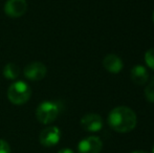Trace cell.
I'll use <instances>...</instances> for the list:
<instances>
[{
	"label": "cell",
	"instance_id": "4",
	"mask_svg": "<svg viewBox=\"0 0 154 153\" xmlns=\"http://www.w3.org/2000/svg\"><path fill=\"white\" fill-rule=\"evenodd\" d=\"M60 139H61V131L56 126L46 127L45 129H43L40 133V137H39L41 145L45 146V147L56 146L59 143Z\"/></svg>",
	"mask_w": 154,
	"mask_h": 153
},
{
	"label": "cell",
	"instance_id": "5",
	"mask_svg": "<svg viewBox=\"0 0 154 153\" xmlns=\"http://www.w3.org/2000/svg\"><path fill=\"white\" fill-rule=\"evenodd\" d=\"M103 148V143L101 139L94 135L87 136L80 141L78 145V152L79 153H100Z\"/></svg>",
	"mask_w": 154,
	"mask_h": 153
},
{
	"label": "cell",
	"instance_id": "6",
	"mask_svg": "<svg viewBox=\"0 0 154 153\" xmlns=\"http://www.w3.org/2000/svg\"><path fill=\"white\" fill-rule=\"evenodd\" d=\"M46 66L41 62H32L24 68V77L31 81H40L46 76Z\"/></svg>",
	"mask_w": 154,
	"mask_h": 153
},
{
	"label": "cell",
	"instance_id": "18",
	"mask_svg": "<svg viewBox=\"0 0 154 153\" xmlns=\"http://www.w3.org/2000/svg\"><path fill=\"white\" fill-rule=\"evenodd\" d=\"M152 153H154V146H153V149H152Z\"/></svg>",
	"mask_w": 154,
	"mask_h": 153
},
{
	"label": "cell",
	"instance_id": "8",
	"mask_svg": "<svg viewBox=\"0 0 154 153\" xmlns=\"http://www.w3.org/2000/svg\"><path fill=\"white\" fill-rule=\"evenodd\" d=\"M81 126L88 132H97L103 127V118L97 113H88L81 118Z\"/></svg>",
	"mask_w": 154,
	"mask_h": 153
},
{
	"label": "cell",
	"instance_id": "15",
	"mask_svg": "<svg viewBox=\"0 0 154 153\" xmlns=\"http://www.w3.org/2000/svg\"><path fill=\"white\" fill-rule=\"evenodd\" d=\"M58 153H75L71 149H68V148H64V149H61Z\"/></svg>",
	"mask_w": 154,
	"mask_h": 153
},
{
	"label": "cell",
	"instance_id": "13",
	"mask_svg": "<svg viewBox=\"0 0 154 153\" xmlns=\"http://www.w3.org/2000/svg\"><path fill=\"white\" fill-rule=\"evenodd\" d=\"M145 62L147 66L154 70V48H150L145 54Z\"/></svg>",
	"mask_w": 154,
	"mask_h": 153
},
{
	"label": "cell",
	"instance_id": "16",
	"mask_svg": "<svg viewBox=\"0 0 154 153\" xmlns=\"http://www.w3.org/2000/svg\"><path fill=\"white\" fill-rule=\"evenodd\" d=\"M131 153H147V152L142 151V150H137V151H133V152H131Z\"/></svg>",
	"mask_w": 154,
	"mask_h": 153
},
{
	"label": "cell",
	"instance_id": "7",
	"mask_svg": "<svg viewBox=\"0 0 154 153\" xmlns=\"http://www.w3.org/2000/svg\"><path fill=\"white\" fill-rule=\"evenodd\" d=\"M27 3L25 0H8L4 5V12L8 17L18 18L26 13Z\"/></svg>",
	"mask_w": 154,
	"mask_h": 153
},
{
	"label": "cell",
	"instance_id": "17",
	"mask_svg": "<svg viewBox=\"0 0 154 153\" xmlns=\"http://www.w3.org/2000/svg\"><path fill=\"white\" fill-rule=\"evenodd\" d=\"M152 20H153V23H154V11H153V15H152Z\"/></svg>",
	"mask_w": 154,
	"mask_h": 153
},
{
	"label": "cell",
	"instance_id": "1",
	"mask_svg": "<svg viewBox=\"0 0 154 153\" xmlns=\"http://www.w3.org/2000/svg\"><path fill=\"white\" fill-rule=\"evenodd\" d=\"M137 118L135 112L127 106L116 107L108 115V125L116 132H130L135 128Z\"/></svg>",
	"mask_w": 154,
	"mask_h": 153
},
{
	"label": "cell",
	"instance_id": "3",
	"mask_svg": "<svg viewBox=\"0 0 154 153\" xmlns=\"http://www.w3.org/2000/svg\"><path fill=\"white\" fill-rule=\"evenodd\" d=\"M61 111L60 104L57 102H51V101H44L38 106L36 110L37 120L41 124H51V122L58 118Z\"/></svg>",
	"mask_w": 154,
	"mask_h": 153
},
{
	"label": "cell",
	"instance_id": "9",
	"mask_svg": "<svg viewBox=\"0 0 154 153\" xmlns=\"http://www.w3.org/2000/svg\"><path fill=\"white\" fill-rule=\"evenodd\" d=\"M103 66L111 74H119L124 67V63L119 56L109 54L103 59Z\"/></svg>",
	"mask_w": 154,
	"mask_h": 153
},
{
	"label": "cell",
	"instance_id": "11",
	"mask_svg": "<svg viewBox=\"0 0 154 153\" xmlns=\"http://www.w3.org/2000/svg\"><path fill=\"white\" fill-rule=\"evenodd\" d=\"M3 76L8 80H15L19 77V67L14 63H8L3 68Z\"/></svg>",
	"mask_w": 154,
	"mask_h": 153
},
{
	"label": "cell",
	"instance_id": "12",
	"mask_svg": "<svg viewBox=\"0 0 154 153\" xmlns=\"http://www.w3.org/2000/svg\"><path fill=\"white\" fill-rule=\"evenodd\" d=\"M145 98L147 102L154 103V79L151 80L148 85L145 87Z\"/></svg>",
	"mask_w": 154,
	"mask_h": 153
},
{
	"label": "cell",
	"instance_id": "2",
	"mask_svg": "<svg viewBox=\"0 0 154 153\" xmlns=\"http://www.w3.org/2000/svg\"><path fill=\"white\" fill-rule=\"evenodd\" d=\"M32 89L25 82L17 81L13 83L8 89V98L15 105L25 104L31 99Z\"/></svg>",
	"mask_w": 154,
	"mask_h": 153
},
{
	"label": "cell",
	"instance_id": "14",
	"mask_svg": "<svg viewBox=\"0 0 154 153\" xmlns=\"http://www.w3.org/2000/svg\"><path fill=\"white\" fill-rule=\"evenodd\" d=\"M0 153H11V147L4 139H0Z\"/></svg>",
	"mask_w": 154,
	"mask_h": 153
},
{
	"label": "cell",
	"instance_id": "10",
	"mask_svg": "<svg viewBox=\"0 0 154 153\" xmlns=\"http://www.w3.org/2000/svg\"><path fill=\"white\" fill-rule=\"evenodd\" d=\"M130 78L136 85H144L149 80V72L143 65H135L130 72Z\"/></svg>",
	"mask_w": 154,
	"mask_h": 153
}]
</instances>
